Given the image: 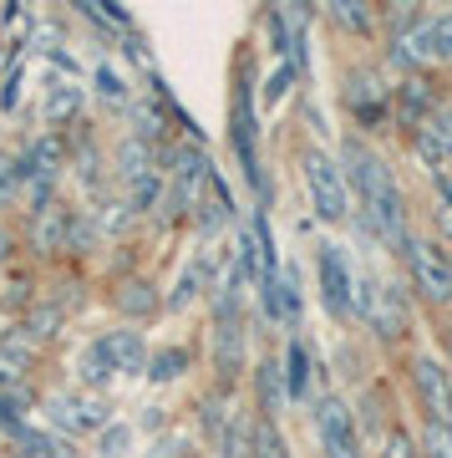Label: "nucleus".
Wrapping results in <instances>:
<instances>
[{
	"mask_svg": "<svg viewBox=\"0 0 452 458\" xmlns=\"http://www.w3.org/2000/svg\"><path fill=\"white\" fill-rule=\"evenodd\" d=\"M346 183L361 194V214L372 234H381L387 245H406V209H402V189L391 179L387 158H376L366 143H346Z\"/></svg>",
	"mask_w": 452,
	"mask_h": 458,
	"instance_id": "1",
	"label": "nucleus"
},
{
	"mask_svg": "<svg viewBox=\"0 0 452 458\" xmlns=\"http://www.w3.org/2000/svg\"><path fill=\"white\" fill-rule=\"evenodd\" d=\"M356 311L376 336H402L406 331V306H402V285L397 280H376V276H356Z\"/></svg>",
	"mask_w": 452,
	"mask_h": 458,
	"instance_id": "2",
	"label": "nucleus"
},
{
	"mask_svg": "<svg viewBox=\"0 0 452 458\" xmlns=\"http://www.w3.org/2000/svg\"><path fill=\"white\" fill-rule=\"evenodd\" d=\"M406 265H412V285L422 291V301L448 306L452 301V255L437 240H406Z\"/></svg>",
	"mask_w": 452,
	"mask_h": 458,
	"instance_id": "3",
	"label": "nucleus"
},
{
	"mask_svg": "<svg viewBox=\"0 0 452 458\" xmlns=\"http://www.w3.org/2000/svg\"><path fill=\"white\" fill-rule=\"evenodd\" d=\"M306 189H310V204L321 219L340 225L351 214V189H346V174H340L325 153H306Z\"/></svg>",
	"mask_w": 452,
	"mask_h": 458,
	"instance_id": "4",
	"label": "nucleus"
},
{
	"mask_svg": "<svg viewBox=\"0 0 452 458\" xmlns=\"http://www.w3.org/2000/svg\"><path fill=\"white\" fill-rule=\"evenodd\" d=\"M402 66H427V62H448L452 56V11L448 16H427L417 21L406 36H397V51H391Z\"/></svg>",
	"mask_w": 452,
	"mask_h": 458,
	"instance_id": "5",
	"label": "nucleus"
},
{
	"mask_svg": "<svg viewBox=\"0 0 452 458\" xmlns=\"http://www.w3.org/2000/svg\"><path fill=\"white\" fill-rule=\"evenodd\" d=\"M315 438H321L325 458H361V438H356V418L336 393L315 397Z\"/></svg>",
	"mask_w": 452,
	"mask_h": 458,
	"instance_id": "6",
	"label": "nucleus"
},
{
	"mask_svg": "<svg viewBox=\"0 0 452 458\" xmlns=\"http://www.w3.org/2000/svg\"><path fill=\"white\" fill-rule=\"evenodd\" d=\"M315 270H321L325 311L340 316V321H351V316H356V270H351V260H346V250H340V245H321Z\"/></svg>",
	"mask_w": 452,
	"mask_h": 458,
	"instance_id": "7",
	"label": "nucleus"
},
{
	"mask_svg": "<svg viewBox=\"0 0 452 458\" xmlns=\"http://www.w3.org/2000/svg\"><path fill=\"white\" fill-rule=\"evenodd\" d=\"M234 276L249 280V285H264V280H275V245H270V229H264V219H244L239 225V240H234Z\"/></svg>",
	"mask_w": 452,
	"mask_h": 458,
	"instance_id": "8",
	"label": "nucleus"
},
{
	"mask_svg": "<svg viewBox=\"0 0 452 458\" xmlns=\"http://www.w3.org/2000/svg\"><path fill=\"white\" fill-rule=\"evenodd\" d=\"M412 387L417 403L427 412V423H452V372L437 357H417L412 361Z\"/></svg>",
	"mask_w": 452,
	"mask_h": 458,
	"instance_id": "9",
	"label": "nucleus"
},
{
	"mask_svg": "<svg viewBox=\"0 0 452 458\" xmlns=\"http://www.w3.org/2000/svg\"><path fill=\"white\" fill-rule=\"evenodd\" d=\"M87 357L97 361L107 377H122V372H143L147 346H143V336H138V331H102Z\"/></svg>",
	"mask_w": 452,
	"mask_h": 458,
	"instance_id": "10",
	"label": "nucleus"
},
{
	"mask_svg": "<svg viewBox=\"0 0 452 458\" xmlns=\"http://www.w3.org/2000/svg\"><path fill=\"white\" fill-rule=\"evenodd\" d=\"M51 418H56V428L87 438V433H102L107 428V403L92 393H56L51 397Z\"/></svg>",
	"mask_w": 452,
	"mask_h": 458,
	"instance_id": "11",
	"label": "nucleus"
},
{
	"mask_svg": "<svg viewBox=\"0 0 452 458\" xmlns=\"http://www.w3.org/2000/svg\"><path fill=\"white\" fill-rule=\"evenodd\" d=\"M209 164L198 158L194 148H178L173 153V209L178 214H188V209H198V194L209 189Z\"/></svg>",
	"mask_w": 452,
	"mask_h": 458,
	"instance_id": "12",
	"label": "nucleus"
},
{
	"mask_svg": "<svg viewBox=\"0 0 452 458\" xmlns=\"http://www.w3.org/2000/svg\"><path fill=\"white\" fill-rule=\"evenodd\" d=\"M234 148H239L249 183L264 194V174H259V158H255V102H249V87H239V98H234Z\"/></svg>",
	"mask_w": 452,
	"mask_h": 458,
	"instance_id": "13",
	"label": "nucleus"
},
{
	"mask_svg": "<svg viewBox=\"0 0 452 458\" xmlns=\"http://www.w3.org/2000/svg\"><path fill=\"white\" fill-rule=\"evenodd\" d=\"M213 361H219V372L234 377L244 361V316H219V327H213Z\"/></svg>",
	"mask_w": 452,
	"mask_h": 458,
	"instance_id": "14",
	"label": "nucleus"
},
{
	"mask_svg": "<svg viewBox=\"0 0 452 458\" xmlns=\"http://www.w3.org/2000/svg\"><path fill=\"white\" fill-rule=\"evenodd\" d=\"M71 234H77V214L71 209H62V204L36 209V250H62L71 245Z\"/></svg>",
	"mask_w": 452,
	"mask_h": 458,
	"instance_id": "15",
	"label": "nucleus"
},
{
	"mask_svg": "<svg viewBox=\"0 0 452 458\" xmlns=\"http://www.w3.org/2000/svg\"><path fill=\"white\" fill-rule=\"evenodd\" d=\"M417 148H422V158H427V164H437V168L448 164V158H452V113L437 107V113L417 128Z\"/></svg>",
	"mask_w": 452,
	"mask_h": 458,
	"instance_id": "16",
	"label": "nucleus"
},
{
	"mask_svg": "<svg viewBox=\"0 0 452 458\" xmlns=\"http://www.w3.org/2000/svg\"><path fill=\"white\" fill-rule=\"evenodd\" d=\"M147 174H158V164H153V148H147L143 138H128V143L117 148V179L138 183V179H147Z\"/></svg>",
	"mask_w": 452,
	"mask_h": 458,
	"instance_id": "17",
	"label": "nucleus"
},
{
	"mask_svg": "<svg viewBox=\"0 0 452 458\" xmlns=\"http://www.w3.org/2000/svg\"><path fill=\"white\" fill-rule=\"evenodd\" d=\"M21 458H81V454H77V443L56 438V433L26 428V433H21Z\"/></svg>",
	"mask_w": 452,
	"mask_h": 458,
	"instance_id": "18",
	"label": "nucleus"
},
{
	"mask_svg": "<svg viewBox=\"0 0 452 458\" xmlns=\"http://www.w3.org/2000/svg\"><path fill=\"white\" fill-rule=\"evenodd\" d=\"M290 397L285 387V372H280V361H259V408H264V423L280 412V403Z\"/></svg>",
	"mask_w": 452,
	"mask_h": 458,
	"instance_id": "19",
	"label": "nucleus"
},
{
	"mask_svg": "<svg viewBox=\"0 0 452 458\" xmlns=\"http://www.w3.org/2000/svg\"><path fill=\"white\" fill-rule=\"evenodd\" d=\"M183 372H188V352H183V346H163V352L147 357V377H153V382H173V377H183Z\"/></svg>",
	"mask_w": 452,
	"mask_h": 458,
	"instance_id": "20",
	"label": "nucleus"
},
{
	"mask_svg": "<svg viewBox=\"0 0 452 458\" xmlns=\"http://www.w3.org/2000/svg\"><path fill=\"white\" fill-rule=\"evenodd\" d=\"M31 357H36V336H31V331H26V327L5 331V342H0V361H5L11 372H21Z\"/></svg>",
	"mask_w": 452,
	"mask_h": 458,
	"instance_id": "21",
	"label": "nucleus"
},
{
	"mask_svg": "<svg viewBox=\"0 0 452 458\" xmlns=\"http://www.w3.org/2000/svg\"><path fill=\"white\" fill-rule=\"evenodd\" d=\"M285 387H290V397L310 393V352H306V342H290V357H285Z\"/></svg>",
	"mask_w": 452,
	"mask_h": 458,
	"instance_id": "22",
	"label": "nucleus"
},
{
	"mask_svg": "<svg viewBox=\"0 0 452 458\" xmlns=\"http://www.w3.org/2000/svg\"><path fill=\"white\" fill-rule=\"evenodd\" d=\"M117 311H128V316L158 311V291H153L147 280H132V285H122V291H117Z\"/></svg>",
	"mask_w": 452,
	"mask_h": 458,
	"instance_id": "23",
	"label": "nucleus"
},
{
	"mask_svg": "<svg viewBox=\"0 0 452 458\" xmlns=\"http://www.w3.org/2000/svg\"><path fill=\"white\" fill-rule=\"evenodd\" d=\"M163 199V174H147V179L128 183V209L132 214H153Z\"/></svg>",
	"mask_w": 452,
	"mask_h": 458,
	"instance_id": "24",
	"label": "nucleus"
},
{
	"mask_svg": "<svg viewBox=\"0 0 452 458\" xmlns=\"http://www.w3.org/2000/svg\"><path fill=\"white\" fill-rule=\"evenodd\" d=\"M325 11H331V21L346 26V31H361V36L372 31V11H366V5H356V0H331Z\"/></svg>",
	"mask_w": 452,
	"mask_h": 458,
	"instance_id": "25",
	"label": "nucleus"
},
{
	"mask_svg": "<svg viewBox=\"0 0 452 458\" xmlns=\"http://www.w3.org/2000/svg\"><path fill=\"white\" fill-rule=\"evenodd\" d=\"M0 433H26V393H0Z\"/></svg>",
	"mask_w": 452,
	"mask_h": 458,
	"instance_id": "26",
	"label": "nucleus"
},
{
	"mask_svg": "<svg viewBox=\"0 0 452 458\" xmlns=\"http://www.w3.org/2000/svg\"><path fill=\"white\" fill-rule=\"evenodd\" d=\"M77 107H81V87H77V82H62V87L46 98V123H62V117H71Z\"/></svg>",
	"mask_w": 452,
	"mask_h": 458,
	"instance_id": "27",
	"label": "nucleus"
},
{
	"mask_svg": "<svg viewBox=\"0 0 452 458\" xmlns=\"http://www.w3.org/2000/svg\"><path fill=\"white\" fill-rule=\"evenodd\" d=\"M92 82H97L102 102H128V82H122V72H117L113 62H102L97 72H92Z\"/></svg>",
	"mask_w": 452,
	"mask_h": 458,
	"instance_id": "28",
	"label": "nucleus"
},
{
	"mask_svg": "<svg viewBox=\"0 0 452 458\" xmlns=\"http://www.w3.org/2000/svg\"><path fill=\"white\" fill-rule=\"evenodd\" d=\"M422 454L427 458H452V423H427V433H422Z\"/></svg>",
	"mask_w": 452,
	"mask_h": 458,
	"instance_id": "29",
	"label": "nucleus"
},
{
	"mask_svg": "<svg viewBox=\"0 0 452 458\" xmlns=\"http://www.w3.org/2000/svg\"><path fill=\"white\" fill-rule=\"evenodd\" d=\"M132 128H138L132 138H143V143L153 138V132H163V113H158V102H153V98L132 107Z\"/></svg>",
	"mask_w": 452,
	"mask_h": 458,
	"instance_id": "30",
	"label": "nucleus"
},
{
	"mask_svg": "<svg viewBox=\"0 0 452 458\" xmlns=\"http://www.w3.org/2000/svg\"><path fill=\"white\" fill-rule=\"evenodd\" d=\"M255 458H290V454H285V438L275 433V423H259L255 428Z\"/></svg>",
	"mask_w": 452,
	"mask_h": 458,
	"instance_id": "31",
	"label": "nucleus"
},
{
	"mask_svg": "<svg viewBox=\"0 0 452 458\" xmlns=\"http://www.w3.org/2000/svg\"><path fill=\"white\" fill-rule=\"evenodd\" d=\"M437 225H442V234H452V179L448 174L437 179Z\"/></svg>",
	"mask_w": 452,
	"mask_h": 458,
	"instance_id": "32",
	"label": "nucleus"
},
{
	"mask_svg": "<svg viewBox=\"0 0 452 458\" xmlns=\"http://www.w3.org/2000/svg\"><path fill=\"white\" fill-rule=\"evenodd\" d=\"M56 327H62V311H36L31 321H26V331H31L36 342H41V336H51Z\"/></svg>",
	"mask_w": 452,
	"mask_h": 458,
	"instance_id": "33",
	"label": "nucleus"
},
{
	"mask_svg": "<svg viewBox=\"0 0 452 458\" xmlns=\"http://www.w3.org/2000/svg\"><path fill=\"white\" fill-rule=\"evenodd\" d=\"M128 438H132L128 428H102V454H107V458H117L122 448H128Z\"/></svg>",
	"mask_w": 452,
	"mask_h": 458,
	"instance_id": "34",
	"label": "nucleus"
},
{
	"mask_svg": "<svg viewBox=\"0 0 452 458\" xmlns=\"http://www.w3.org/2000/svg\"><path fill=\"white\" fill-rule=\"evenodd\" d=\"M290 77H295V66H275V77H270V87H264V98L280 102L285 92H290Z\"/></svg>",
	"mask_w": 452,
	"mask_h": 458,
	"instance_id": "35",
	"label": "nucleus"
},
{
	"mask_svg": "<svg viewBox=\"0 0 452 458\" xmlns=\"http://www.w3.org/2000/svg\"><path fill=\"white\" fill-rule=\"evenodd\" d=\"M381 458H422V454H417V443L406 438V433H391V438H387V454H381Z\"/></svg>",
	"mask_w": 452,
	"mask_h": 458,
	"instance_id": "36",
	"label": "nucleus"
},
{
	"mask_svg": "<svg viewBox=\"0 0 452 458\" xmlns=\"http://www.w3.org/2000/svg\"><path fill=\"white\" fill-rule=\"evenodd\" d=\"M21 179H26V174H21V164H11V158H0V194H16V189H21Z\"/></svg>",
	"mask_w": 452,
	"mask_h": 458,
	"instance_id": "37",
	"label": "nucleus"
},
{
	"mask_svg": "<svg viewBox=\"0 0 452 458\" xmlns=\"http://www.w3.org/2000/svg\"><path fill=\"white\" fill-rule=\"evenodd\" d=\"M183 448H188V443H183V438H173V443H163V448H153V458H188Z\"/></svg>",
	"mask_w": 452,
	"mask_h": 458,
	"instance_id": "38",
	"label": "nucleus"
},
{
	"mask_svg": "<svg viewBox=\"0 0 452 458\" xmlns=\"http://www.w3.org/2000/svg\"><path fill=\"white\" fill-rule=\"evenodd\" d=\"M0 62H5V51H0Z\"/></svg>",
	"mask_w": 452,
	"mask_h": 458,
	"instance_id": "39",
	"label": "nucleus"
}]
</instances>
